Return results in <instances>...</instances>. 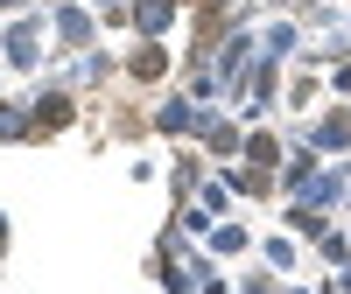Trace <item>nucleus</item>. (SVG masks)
I'll use <instances>...</instances> for the list:
<instances>
[{"mask_svg": "<svg viewBox=\"0 0 351 294\" xmlns=\"http://www.w3.org/2000/svg\"><path fill=\"white\" fill-rule=\"evenodd\" d=\"M64 120H71L64 98H43V105H36V126H64Z\"/></svg>", "mask_w": 351, "mask_h": 294, "instance_id": "1", "label": "nucleus"}]
</instances>
